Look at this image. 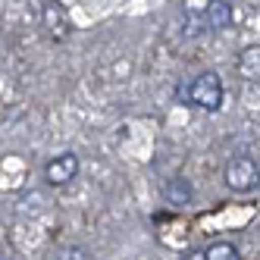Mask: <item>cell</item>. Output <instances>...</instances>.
<instances>
[{
  "mask_svg": "<svg viewBox=\"0 0 260 260\" xmlns=\"http://www.w3.org/2000/svg\"><path fill=\"white\" fill-rule=\"evenodd\" d=\"M176 98H179L185 107H198V110H207V113H216V110L222 107L226 91H222L219 72L204 69V72H198L188 85H179V88H176Z\"/></svg>",
  "mask_w": 260,
  "mask_h": 260,
  "instance_id": "6da1fadb",
  "label": "cell"
},
{
  "mask_svg": "<svg viewBox=\"0 0 260 260\" xmlns=\"http://www.w3.org/2000/svg\"><path fill=\"white\" fill-rule=\"evenodd\" d=\"M226 185L232 191L238 194H245V191H254L257 188V160L248 157V154H238L226 163Z\"/></svg>",
  "mask_w": 260,
  "mask_h": 260,
  "instance_id": "7a4b0ae2",
  "label": "cell"
},
{
  "mask_svg": "<svg viewBox=\"0 0 260 260\" xmlns=\"http://www.w3.org/2000/svg\"><path fill=\"white\" fill-rule=\"evenodd\" d=\"M76 176H79V157L76 154H60V157L47 160V166H44V182L53 185V188L69 185Z\"/></svg>",
  "mask_w": 260,
  "mask_h": 260,
  "instance_id": "3957f363",
  "label": "cell"
},
{
  "mask_svg": "<svg viewBox=\"0 0 260 260\" xmlns=\"http://www.w3.org/2000/svg\"><path fill=\"white\" fill-rule=\"evenodd\" d=\"M41 19H44V28L53 41H66L69 38V16H66V7L60 4V0H47L44 4V13H41Z\"/></svg>",
  "mask_w": 260,
  "mask_h": 260,
  "instance_id": "277c9868",
  "label": "cell"
},
{
  "mask_svg": "<svg viewBox=\"0 0 260 260\" xmlns=\"http://www.w3.org/2000/svg\"><path fill=\"white\" fill-rule=\"evenodd\" d=\"M232 4L229 0H207V10H204V25H207L210 31H226L232 28Z\"/></svg>",
  "mask_w": 260,
  "mask_h": 260,
  "instance_id": "5b68a950",
  "label": "cell"
},
{
  "mask_svg": "<svg viewBox=\"0 0 260 260\" xmlns=\"http://www.w3.org/2000/svg\"><path fill=\"white\" fill-rule=\"evenodd\" d=\"M163 198H166V204H173V207H188L191 198H194V191H191L188 179L176 176V179H170V182L163 185Z\"/></svg>",
  "mask_w": 260,
  "mask_h": 260,
  "instance_id": "8992f818",
  "label": "cell"
},
{
  "mask_svg": "<svg viewBox=\"0 0 260 260\" xmlns=\"http://www.w3.org/2000/svg\"><path fill=\"white\" fill-rule=\"evenodd\" d=\"M188 260H238V248L229 245V241H216V245H207L204 251H188L185 254Z\"/></svg>",
  "mask_w": 260,
  "mask_h": 260,
  "instance_id": "52a82bcc",
  "label": "cell"
},
{
  "mask_svg": "<svg viewBox=\"0 0 260 260\" xmlns=\"http://www.w3.org/2000/svg\"><path fill=\"white\" fill-rule=\"evenodd\" d=\"M238 72H241V79L245 82H257L260 79V47H248L245 53L238 57Z\"/></svg>",
  "mask_w": 260,
  "mask_h": 260,
  "instance_id": "ba28073f",
  "label": "cell"
},
{
  "mask_svg": "<svg viewBox=\"0 0 260 260\" xmlns=\"http://www.w3.org/2000/svg\"><path fill=\"white\" fill-rule=\"evenodd\" d=\"M204 28V16L198 19V16H188V22H185V38H194V35Z\"/></svg>",
  "mask_w": 260,
  "mask_h": 260,
  "instance_id": "9c48e42d",
  "label": "cell"
},
{
  "mask_svg": "<svg viewBox=\"0 0 260 260\" xmlns=\"http://www.w3.org/2000/svg\"><path fill=\"white\" fill-rule=\"evenodd\" d=\"M57 257H63V260H72V257H88L82 248H69V251H63V254H57Z\"/></svg>",
  "mask_w": 260,
  "mask_h": 260,
  "instance_id": "30bf717a",
  "label": "cell"
}]
</instances>
